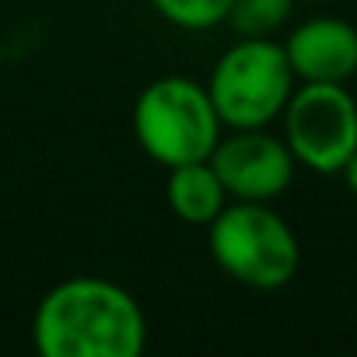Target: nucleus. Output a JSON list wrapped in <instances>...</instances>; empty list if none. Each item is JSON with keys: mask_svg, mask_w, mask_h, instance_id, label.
I'll return each instance as SVG.
<instances>
[{"mask_svg": "<svg viewBox=\"0 0 357 357\" xmlns=\"http://www.w3.org/2000/svg\"><path fill=\"white\" fill-rule=\"evenodd\" d=\"M221 130L225 123L207 95V84L183 74L151 81L133 102V137L161 168L211 158Z\"/></svg>", "mask_w": 357, "mask_h": 357, "instance_id": "nucleus-2", "label": "nucleus"}, {"mask_svg": "<svg viewBox=\"0 0 357 357\" xmlns=\"http://www.w3.org/2000/svg\"><path fill=\"white\" fill-rule=\"evenodd\" d=\"M294 84L284 43L242 36L214 63L207 95L228 130H259L280 119Z\"/></svg>", "mask_w": 357, "mask_h": 357, "instance_id": "nucleus-4", "label": "nucleus"}, {"mask_svg": "<svg viewBox=\"0 0 357 357\" xmlns=\"http://www.w3.org/2000/svg\"><path fill=\"white\" fill-rule=\"evenodd\" d=\"M340 175H343V183H347V190L357 197V151L347 158V165L340 168Z\"/></svg>", "mask_w": 357, "mask_h": 357, "instance_id": "nucleus-11", "label": "nucleus"}, {"mask_svg": "<svg viewBox=\"0 0 357 357\" xmlns=\"http://www.w3.org/2000/svg\"><path fill=\"white\" fill-rule=\"evenodd\" d=\"M235 0H151V8L172 22L175 29H186V32H207L218 29L221 22H228Z\"/></svg>", "mask_w": 357, "mask_h": 357, "instance_id": "nucleus-10", "label": "nucleus"}, {"mask_svg": "<svg viewBox=\"0 0 357 357\" xmlns=\"http://www.w3.org/2000/svg\"><path fill=\"white\" fill-rule=\"evenodd\" d=\"M207 245L221 273L256 291L291 284L301 263V245L291 225L270 204L252 200H231L207 225Z\"/></svg>", "mask_w": 357, "mask_h": 357, "instance_id": "nucleus-3", "label": "nucleus"}, {"mask_svg": "<svg viewBox=\"0 0 357 357\" xmlns=\"http://www.w3.org/2000/svg\"><path fill=\"white\" fill-rule=\"evenodd\" d=\"M298 0H235L228 22L235 25L238 36H252V39H273V32H280L291 22Z\"/></svg>", "mask_w": 357, "mask_h": 357, "instance_id": "nucleus-9", "label": "nucleus"}, {"mask_svg": "<svg viewBox=\"0 0 357 357\" xmlns=\"http://www.w3.org/2000/svg\"><path fill=\"white\" fill-rule=\"evenodd\" d=\"M284 140L298 165L319 175H340L357 151V102L347 84H305L294 88L284 112Z\"/></svg>", "mask_w": 357, "mask_h": 357, "instance_id": "nucleus-5", "label": "nucleus"}, {"mask_svg": "<svg viewBox=\"0 0 357 357\" xmlns=\"http://www.w3.org/2000/svg\"><path fill=\"white\" fill-rule=\"evenodd\" d=\"M287 63L305 84H347L357 74V29L340 18H308L284 39Z\"/></svg>", "mask_w": 357, "mask_h": 357, "instance_id": "nucleus-7", "label": "nucleus"}, {"mask_svg": "<svg viewBox=\"0 0 357 357\" xmlns=\"http://www.w3.org/2000/svg\"><path fill=\"white\" fill-rule=\"evenodd\" d=\"M211 165L218 168L231 200H252V204H270L284 197L298 168L287 140L266 133V126L231 130L228 137L221 133L218 147L211 151Z\"/></svg>", "mask_w": 357, "mask_h": 357, "instance_id": "nucleus-6", "label": "nucleus"}, {"mask_svg": "<svg viewBox=\"0 0 357 357\" xmlns=\"http://www.w3.org/2000/svg\"><path fill=\"white\" fill-rule=\"evenodd\" d=\"M305 4H329V0H305Z\"/></svg>", "mask_w": 357, "mask_h": 357, "instance_id": "nucleus-12", "label": "nucleus"}, {"mask_svg": "<svg viewBox=\"0 0 357 357\" xmlns=\"http://www.w3.org/2000/svg\"><path fill=\"white\" fill-rule=\"evenodd\" d=\"M32 343L43 357H140L147 319L126 287L105 277H70L36 305Z\"/></svg>", "mask_w": 357, "mask_h": 357, "instance_id": "nucleus-1", "label": "nucleus"}, {"mask_svg": "<svg viewBox=\"0 0 357 357\" xmlns=\"http://www.w3.org/2000/svg\"><path fill=\"white\" fill-rule=\"evenodd\" d=\"M165 200H168V207H172V214L178 221L193 225V228H207L231 204L218 168L211 165V158L168 168Z\"/></svg>", "mask_w": 357, "mask_h": 357, "instance_id": "nucleus-8", "label": "nucleus"}]
</instances>
